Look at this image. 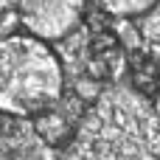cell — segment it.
Wrapping results in <instances>:
<instances>
[{
    "instance_id": "5",
    "label": "cell",
    "mask_w": 160,
    "mask_h": 160,
    "mask_svg": "<svg viewBox=\"0 0 160 160\" xmlns=\"http://www.w3.org/2000/svg\"><path fill=\"white\" fill-rule=\"evenodd\" d=\"M93 8L104 11L110 20H135L141 14H146L149 8H155L160 0H87Z\"/></svg>"
},
{
    "instance_id": "9",
    "label": "cell",
    "mask_w": 160,
    "mask_h": 160,
    "mask_svg": "<svg viewBox=\"0 0 160 160\" xmlns=\"http://www.w3.org/2000/svg\"><path fill=\"white\" fill-rule=\"evenodd\" d=\"M135 160H158V155H152V152H141Z\"/></svg>"
},
{
    "instance_id": "6",
    "label": "cell",
    "mask_w": 160,
    "mask_h": 160,
    "mask_svg": "<svg viewBox=\"0 0 160 160\" xmlns=\"http://www.w3.org/2000/svg\"><path fill=\"white\" fill-rule=\"evenodd\" d=\"M68 90H70L79 101H84L87 107H93V104H96V98L104 93V84H101V82H96V79H90V76H84V73H79V76L68 79Z\"/></svg>"
},
{
    "instance_id": "7",
    "label": "cell",
    "mask_w": 160,
    "mask_h": 160,
    "mask_svg": "<svg viewBox=\"0 0 160 160\" xmlns=\"http://www.w3.org/2000/svg\"><path fill=\"white\" fill-rule=\"evenodd\" d=\"M132 22H135V28H138L143 42H160V11H158V6L149 8L146 14L135 17Z\"/></svg>"
},
{
    "instance_id": "4",
    "label": "cell",
    "mask_w": 160,
    "mask_h": 160,
    "mask_svg": "<svg viewBox=\"0 0 160 160\" xmlns=\"http://www.w3.org/2000/svg\"><path fill=\"white\" fill-rule=\"evenodd\" d=\"M31 132H34L37 143H42V146H48V149H53V152L62 155L76 141L79 127L59 107H53V110H45V112H39V115L31 118Z\"/></svg>"
},
{
    "instance_id": "2",
    "label": "cell",
    "mask_w": 160,
    "mask_h": 160,
    "mask_svg": "<svg viewBox=\"0 0 160 160\" xmlns=\"http://www.w3.org/2000/svg\"><path fill=\"white\" fill-rule=\"evenodd\" d=\"M87 0H17V22L37 39L56 45L82 25Z\"/></svg>"
},
{
    "instance_id": "3",
    "label": "cell",
    "mask_w": 160,
    "mask_h": 160,
    "mask_svg": "<svg viewBox=\"0 0 160 160\" xmlns=\"http://www.w3.org/2000/svg\"><path fill=\"white\" fill-rule=\"evenodd\" d=\"M82 73L101 84H115L127 79V51L118 42L112 25L101 31H84Z\"/></svg>"
},
{
    "instance_id": "1",
    "label": "cell",
    "mask_w": 160,
    "mask_h": 160,
    "mask_svg": "<svg viewBox=\"0 0 160 160\" xmlns=\"http://www.w3.org/2000/svg\"><path fill=\"white\" fill-rule=\"evenodd\" d=\"M68 90V70L56 48L17 28L0 34V115L31 121L53 110Z\"/></svg>"
},
{
    "instance_id": "8",
    "label": "cell",
    "mask_w": 160,
    "mask_h": 160,
    "mask_svg": "<svg viewBox=\"0 0 160 160\" xmlns=\"http://www.w3.org/2000/svg\"><path fill=\"white\" fill-rule=\"evenodd\" d=\"M8 160H62V155L42 146V143H37V141H31L22 149H17L14 155H8Z\"/></svg>"
}]
</instances>
